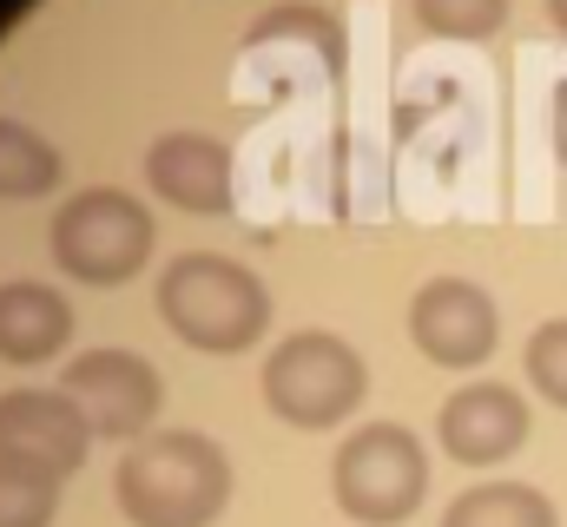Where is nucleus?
Here are the masks:
<instances>
[{"label":"nucleus","instance_id":"obj_1","mask_svg":"<svg viewBox=\"0 0 567 527\" xmlns=\"http://www.w3.org/2000/svg\"><path fill=\"white\" fill-rule=\"evenodd\" d=\"M113 502L133 527H212L231 502V462L198 428H152L120 455Z\"/></svg>","mask_w":567,"mask_h":527},{"label":"nucleus","instance_id":"obj_2","mask_svg":"<svg viewBox=\"0 0 567 527\" xmlns=\"http://www.w3.org/2000/svg\"><path fill=\"white\" fill-rule=\"evenodd\" d=\"M158 317L178 343L205 356H238L271 330V297L258 270L218 251H185L158 270Z\"/></svg>","mask_w":567,"mask_h":527},{"label":"nucleus","instance_id":"obj_3","mask_svg":"<svg viewBox=\"0 0 567 527\" xmlns=\"http://www.w3.org/2000/svg\"><path fill=\"white\" fill-rule=\"evenodd\" d=\"M152 258V211L120 185H86L53 211V264L73 283H126Z\"/></svg>","mask_w":567,"mask_h":527},{"label":"nucleus","instance_id":"obj_4","mask_svg":"<svg viewBox=\"0 0 567 527\" xmlns=\"http://www.w3.org/2000/svg\"><path fill=\"white\" fill-rule=\"evenodd\" d=\"M330 488H337V508L363 527H396L423 508L429 495V455L423 442L403 428V422H370L357 428L337 462H330Z\"/></svg>","mask_w":567,"mask_h":527},{"label":"nucleus","instance_id":"obj_5","mask_svg":"<svg viewBox=\"0 0 567 527\" xmlns=\"http://www.w3.org/2000/svg\"><path fill=\"white\" fill-rule=\"evenodd\" d=\"M370 390L363 356L330 330H297L265 356V402L290 428H337Z\"/></svg>","mask_w":567,"mask_h":527},{"label":"nucleus","instance_id":"obj_6","mask_svg":"<svg viewBox=\"0 0 567 527\" xmlns=\"http://www.w3.org/2000/svg\"><path fill=\"white\" fill-rule=\"evenodd\" d=\"M60 390L80 402V415L93 422L100 442H140L152 435V415H158V370L145 363L140 350H80L60 376Z\"/></svg>","mask_w":567,"mask_h":527},{"label":"nucleus","instance_id":"obj_7","mask_svg":"<svg viewBox=\"0 0 567 527\" xmlns=\"http://www.w3.org/2000/svg\"><path fill=\"white\" fill-rule=\"evenodd\" d=\"M410 337L442 370H482L502 343V310L468 277H429L410 297Z\"/></svg>","mask_w":567,"mask_h":527},{"label":"nucleus","instance_id":"obj_8","mask_svg":"<svg viewBox=\"0 0 567 527\" xmlns=\"http://www.w3.org/2000/svg\"><path fill=\"white\" fill-rule=\"evenodd\" d=\"M93 422L66 390H7L0 395V455L40 462L53 475H73L93 448Z\"/></svg>","mask_w":567,"mask_h":527},{"label":"nucleus","instance_id":"obj_9","mask_svg":"<svg viewBox=\"0 0 567 527\" xmlns=\"http://www.w3.org/2000/svg\"><path fill=\"white\" fill-rule=\"evenodd\" d=\"M435 435H442V455L449 462L495 468V462H508L528 442V402L508 390V383H462V390L442 402Z\"/></svg>","mask_w":567,"mask_h":527},{"label":"nucleus","instance_id":"obj_10","mask_svg":"<svg viewBox=\"0 0 567 527\" xmlns=\"http://www.w3.org/2000/svg\"><path fill=\"white\" fill-rule=\"evenodd\" d=\"M145 178L165 205L192 211V218H218L231 211L238 185H231V152L212 132H165L145 152Z\"/></svg>","mask_w":567,"mask_h":527},{"label":"nucleus","instance_id":"obj_11","mask_svg":"<svg viewBox=\"0 0 567 527\" xmlns=\"http://www.w3.org/2000/svg\"><path fill=\"white\" fill-rule=\"evenodd\" d=\"M73 343V303L53 290V283H33V277H13L0 283V356L33 370L47 356H60Z\"/></svg>","mask_w":567,"mask_h":527},{"label":"nucleus","instance_id":"obj_12","mask_svg":"<svg viewBox=\"0 0 567 527\" xmlns=\"http://www.w3.org/2000/svg\"><path fill=\"white\" fill-rule=\"evenodd\" d=\"M442 527H561V515L528 482H475L442 508Z\"/></svg>","mask_w":567,"mask_h":527},{"label":"nucleus","instance_id":"obj_13","mask_svg":"<svg viewBox=\"0 0 567 527\" xmlns=\"http://www.w3.org/2000/svg\"><path fill=\"white\" fill-rule=\"evenodd\" d=\"M60 185V152L20 120H0V198H40Z\"/></svg>","mask_w":567,"mask_h":527},{"label":"nucleus","instance_id":"obj_14","mask_svg":"<svg viewBox=\"0 0 567 527\" xmlns=\"http://www.w3.org/2000/svg\"><path fill=\"white\" fill-rule=\"evenodd\" d=\"M60 482L66 475H53L40 462L0 455V527H53V515H60Z\"/></svg>","mask_w":567,"mask_h":527},{"label":"nucleus","instance_id":"obj_15","mask_svg":"<svg viewBox=\"0 0 567 527\" xmlns=\"http://www.w3.org/2000/svg\"><path fill=\"white\" fill-rule=\"evenodd\" d=\"M265 40H310L330 66L343 60V27H337L323 7H297V0H290V7L258 13V20H251V33H245V46H265Z\"/></svg>","mask_w":567,"mask_h":527},{"label":"nucleus","instance_id":"obj_16","mask_svg":"<svg viewBox=\"0 0 567 527\" xmlns=\"http://www.w3.org/2000/svg\"><path fill=\"white\" fill-rule=\"evenodd\" d=\"M416 20L435 40H488L502 33L508 0H416Z\"/></svg>","mask_w":567,"mask_h":527},{"label":"nucleus","instance_id":"obj_17","mask_svg":"<svg viewBox=\"0 0 567 527\" xmlns=\"http://www.w3.org/2000/svg\"><path fill=\"white\" fill-rule=\"evenodd\" d=\"M528 383L548 395L555 409H567V317L542 323V330L528 337Z\"/></svg>","mask_w":567,"mask_h":527},{"label":"nucleus","instance_id":"obj_18","mask_svg":"<svg viewBox=\"0 0 567 527\" xmlns=\"http://www.w3.org/2000/svg\"><path fill=\"white\" fill-rule=\"evenodd\" d=\"M548 20H555V27L567 33V0H548Z\"/></svg>","mask_w":567,"mask_h":527}]
</instances>
